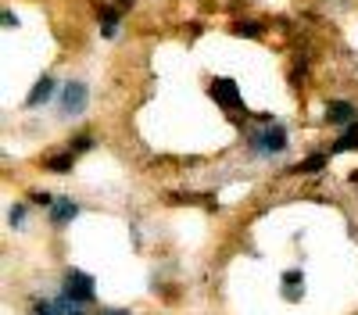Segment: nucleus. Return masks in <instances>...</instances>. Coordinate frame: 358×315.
I'll list each match as a JSON object with an SVG mask.
<instances>
[{
    "label": "nucleus",
    "mask_w": 358,
    "mask_h": 315,
    "mask_svg": "<svg viewBox=\"0 0 358 315\" xmlns=\"http://www.w3.org/2000/svg\"><path fill=\"white\" fill-rule=\"evenodd\" d=\"M301 283H305V276L297 272V269H290V272H283V298L287 301H301Z\"/></svg>",
    "instance_id": "nucleus-8"
},
{
    "label": "nucleus",
    "mask_w": 358,
    "mask_h": 315,
    "mask_svg": "<svg viewBox=\"0 0 358 315\" xmlns=\"http://www.w3.org/2000/svg\"><path fill=\"white\" fill-rule=\"evenodd\" d=\"M115 4H118V8H129V0H115Z\"/></svg>",
    "instance_id": "nucleus-19"
},
{
    "label": "nucleus",
    "mask_w": 358,
    "mask_h": 315,
    "mask_svg": "<svg viewBox=\"0 0 358 315\" xmlns=\"http://www.w3.org/2000/svg\"><path fill=\"white\" fill-rule=\"evenodd\" d=\"M101 315H129V312H122V308H108V312H101Z\"/></svg>",
    "instance_id": "nucleus-18"
},
{
    "label": "nucleus",
    "mask_w": 358,
    "mask_h": 315,
    "mask_svg": "<svg viewBox=\"0 0 358 315\" xmlns=\"http://www.w3.org/2000/svg\"><path fill=\"white\" fill-rule=\"evenodd\" d=\"M8 222H11V226H15V229H18V226H22V222H25V205H15V208H11V212H8Z\"/></svg>",
    "instance_id": "nucleus-16"
},
{
    "label": "nucleus",
    "mask_w": 358,
    "mask_h": 315,
    "mask_svg": "<svg viewBox=\"0 0 358 315\" xmlns=\"http://www.w3.org/2000/svg\"><path fill=\"white\" fill-rule=\"evenodd\" d=\"M341 151H358V122H351V126L341 133V140L334 143L330 154H341Z\"/></svg>",
    "instance_id": "nucleus-11"
},
{
    "label": "nucleus",
    "mask_w": 358,
    "mask_h": 315,
    "mask_svg": "<svg viewBox=\"0 0 358 315\" xmlns=\"http://www.w3.org/2000/svg\"><path fill=\"white\" fill-rule=\"evenodd\" d=\"M255 119H258V129L248 133V147H251V154H255V158H276V154H283V151L290 147V133H287V126H280L273 115H255Z\"/></svg>",
    "instance_id": "nucleus-1"
},
{
    "label": "nucleus",
    "mask_w": 358,
    "mask_h": 315,
    "mask_svg": "<svg viewBox=\"0 0 358 315\" xmlns=\"http://www.w3.org/2000/svg\"><path fill=\"white\" fill-rule=\"evenodd\" d=\"M90 104V86L83 79H72L62 86V94H57V111H62V119H79Z\"/></svg>",
    "instance_id": "nucleus-2"
},
{
    "label": "nucleus",
    "mask_w": 358,
    "mask_h": 315,
    "mask_svg": "<svg viewBox=\"0 0 358 315\" xmlns=\"http://www.w3.org/2000/svg\"><path fill=\"white\" fill-rule=\"evenodd\" d=\"M76 215H79V205H76L72 197H57L54 205H50V226H57V229L69 226Z\"/></svg>",
    "instance_id": "nucleus-6"
},
{
    "label": "nucleus",
    "mask_w": 358,
    "mask_h": 315,
    "mask_svg": "<svg viewBox=\"0 0 358 315\" xmlns=\"http://www.w3.org/2000/svg\"><path fill=\"white\" fill-rule=\"evenodd\" d=\"M326 161H330V154H312V158H305L301 165H294L290 172H297V176H315V172L326 168Z\"/></svg>",
    "instance_id": "nucleus-10"
},
{
    "label": "nucleus",
    "mask_w": 358,
    "mask_h": 315,
    "mask_svg": "<svg viewBox=\"0 0 358 315\" xmlns=\"http://www.w3.org/2000/svg\"><path fill=\"white\" fill-rule=\"evenodd\" d=\"M65 298H72V301H79V305H90V301L97 298L94 276H86V272H79V269H65Z\"/></svg>",
    "instance_id": "nucleus-3"
},
{
    "label": "nucleus",
    "mask_w": 358,
    "mask_h": 315,
    "mask_svg": "<svg viewBox=\"0 0 358 315\" xmlns=\"http://www.w3.org/2000/svg\"><path fill=\"white\" fill-rule=\"evenodd\" d=\"M233 33H236V36H244V40H258V36L265 33V25H262V22H236V25H233Z\"/></svg>",
    "instance_id": "nucleus-13"
},
{
    "label": "nucleus",
    "mask_w": 358,
    "mask_h": 315,
    "mask_svg": "<svg viewBox=\"0 0 358 315\" xmlns=\"http://www.w3.org/2000/svg\"><path fill=\"white\" fill-rule=\"evenodd\" d=\"M355 115H358V108H355L351 101H330V104H326V122H334V126H351V122H358Z\"/></svg>",
    "instance_id": "nucleus-5"
},
{
    "label": "nucleus",
    "mask_w": 358,
    "mask_h": 315,
    "mask_svg": "<svg viewBox=\"0 0 358 315\" xmlns=\"http://www.w3.org/2000/svg\"><path fill=\"white\" fill-rule=\"evenodd\" d=\"M29 200H33V205H40V208H50V205H54V200H57V197H50L47 190H36V193H33V197H29Z\"/></svg>",
    "instance_id": "nucleus-15"
},
{
    "label": "nucleus",
    "mask_w": 358,
    "mask_h": 315,
    "mask_svg": "<svg viewBox=\"0 0 358 315\" xmlns=\"http://www.w3.org/2000/svg\"><path fill=\"white\" fill-rule=\"evenodd\" d=\"M0 22H4V29H18V18H15L11 11H4V15H0Z\"/></svg>",
    "instance_id": "nucleus-17"
},
{
    "label": "nucleus",
    "mask_w": 358,
    "mask_h": 315,
    "mask_svg": "<svg viewBox=\"0 0 358 315\" xmlns=\"http://www.w3.org/2000/svg\"><path fill=\"white\" fill-rule=\"evenodd\" d=\"M90 147H94V136H90V133H83V136L72 140V154H86Z\"/></svg>",
    "instance_id": "nucleus-14"
},
{
    "label": "nucleus",
    "mask_w": 358,
    "mask_h": 315,
    "mask_svg": "<svg viewBox=\"0 0 358 315\" xmlns=\"http://www.w3.org/2000/svg\"><path fill=\"white\" fill-rule=\"evenodd\" d=\"M212 97H215L222 108H244L241 90H236L233 79H215V82H212Z\"/></svg>",
    "instance_id": "nucleus-4"
},
{
    "label": "nucleus",
    "mask_w": 358,
    "mask_h": 315,
    "mask_svg": "<svg viewBox=\"0 0 358 315\" xmlns=\"http://www.w3.org/2000/svg\"><path fill=\"white\" fill-rule=\"evenodd\" d=\"M50 94H54V79L50 75H43L33 90H29V97H25V108H40V104H47L50 101Z\"/></svg>",
    "instance_id": "nucleus-7"
},
{
    "label": "nucleus",
    "mask_w": 358,
    "mask_h": 315,
    "mask_svg": "<svg viewBox=\"0 0 358 315\" xmlns=\"http://www.w3.org/2000/svg\"><path fill=\"white\" fill-rule=\"evenodd\" d=\"M72 165H76V154H72V151H65V154H50V158L43 161V168L54 172V176H65V172H72Z\"/></svg>",
    "instance_id": "nucleus-9"
},
{
    "label": "nucleus",
    "mask_w": 358,
    "mask_h": 315,
    "mask_svg": "<svg viewBox=\"0 0 358 315\" xmlns=\"http://www.w3.org/2000/svg\"><path fill=\"white\" fill-rule=\"evenodd\" d=\"M115 33H118V11L115 8H101V36L115 40Z\"/></svg>",
    "instance_id": "nucleus-12"
}]
</instances>
